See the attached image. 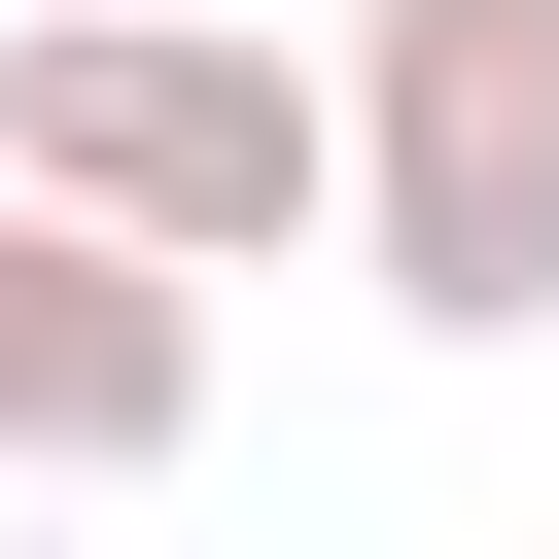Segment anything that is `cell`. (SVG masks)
<instances>
[{"mask_svg": "<svg viewBox=\"0 0 559 559\" xmlns=\"http://www.w3.org/2000/svg\"><path fill=\"white\" fill-rule=\"evenodd\" d=\"M175 419H210V280L0 175V489H175Z\"/></svg>", "mask_w": 559, "mask_h": 559, "instance_id": "obj_3", "label": "cell"}, {"mask_svg": "<svg viewBox=\"0 0 559 559\" xmlns=\"http://www.w3.org/2000/svg\"><path fill=\"white\" fill-rule=\"evenodd\" d=\"M0 175L105 210V245H175V280H280V245L349 210V105H314L245 0H35V35H0Z\"/></svg>", "mask_w": 559, "mask_h": 559, "instance_id": "obj_1", "label": "cell"}, {"mask_svg": "<svg viewBox=\"0 0 559 559\" xmlns=\"http://www.w3.org/2000/svg\"><path fill=\"white\" fill-rule=\"evenodd\" d=\"M349 245H384L419 349L559 314V0H384L349 35Z\"/></svg>", "mask_w": 559, "mask_h": 559, "instance_id": "obj_2", "label": "cell"}]
</instances>
